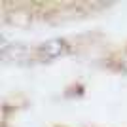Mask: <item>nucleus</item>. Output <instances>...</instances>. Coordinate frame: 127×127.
<instances>
[{"label": "nucleus", "mask_w": 127, "mask_h": 127, "mask_svg": "<svg viewBox=\"0 0 127 127\" xmlns=\"http://www.w3.org/2000/svg\"><path fill=\"white\" fill-rule=\"evenodd\" d=\"M64 49V44L61 40H49V42L42 44L40 46V55L46 59H53V57H59Z\"/></svg>", "instance_id": "nucleus-1"}]
</instances>
